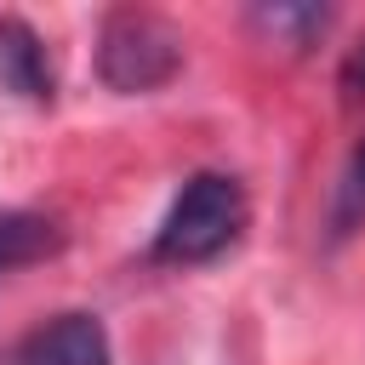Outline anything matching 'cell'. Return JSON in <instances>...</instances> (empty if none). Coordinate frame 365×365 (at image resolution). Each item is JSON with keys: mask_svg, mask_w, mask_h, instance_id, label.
<instances>
[{"mask_svg": "<svg viewBox=\"0 0 365 365\" xmlns=\"http://www.w3.org/2000/svg\"><path fill=\"white\" fill-rule=\"evenodd\" d=\"M57 245H63V234H57L46 217H34V211H6V217H0V274L29 268V262L51 257Z\"/></svg>", "mask_w": 365, "mask_h": 365, "instance_id": "5", "label": "cell"}, {"mask_svg": "<svg viewBox=\"0 0 365 365\" xmlns=\"http://www.w3.org/2000/svg\"><path fill=\"white\" fill-rule=\"evenodd\" d=\"M365 222V143H354L342 182H336V205H331V240H348Z\"/></svg>", "mask_w": 365, "mask_h": 365, "instance_id": "6", "label": "cell"}, {"mask_svg": "<svg viewBox=\"0 0 365 365\" xmlns=\"http://www.w3.org/2000/svg\"><path fill=\"white\" fill-rule=\"evenodd\" d=\"M245 228V188L222 171H200L182 182V194L171 200L160 234H154V257L160 262H211L217 251H228Z\"/></svg>", "mask_w": 365, "mask_h": 365, "instance_id": "1", "label": "cell"}, {"mask_svg": "<svg viewBox=\"0 0 365 365\" xmlns=\"http://www.w3.org/2000/svg\"><path fill=\"white\" fill-rule=\"evenodd\" d=\"M342 97L348 103H365V40L348 51V63H342Z\"/></svg>", "mask_w": 365, "mask_h": 365, "instance_id": "8", "label": "cell"}, {"mask_svg": "<svg viewBox=\"0 0 365 365\" xmlns=\"http://www.w3.org/2000/svg\"><path fill=\"white\" fill-rule=\"evenodd\" d=\"M11 365H108V331L97 314H57L17 342Z\"/></svg>", "mask_w": 365, "mask_h": 365, "instance_id": "3", "label": "cell"}, {"mask_svg": "<svg viewBox=\"0 0 365 365\" xmlns=\"http://www.w3.org/2000/svg\"><path fill=\"white\" fill-rule=\"evenodd\" d=\"M177 68H182V34L160 11L120 6V11L103 17V40H97V74H103V86L137 97V91L165 86Z\"/></svg>", "mask_w": 365, "mask_h": 365, "instance_id": "2", "label": "cell"}, {"mask_svg": "<svg viewBox=\"0 0 365 365\" xmlns=\"http://www.w3.org/2000/svg\"><path fill=\"white\" fill-rule=\"evenodd\" d=\"M257 23H262L268 34H279L285 46H308V40L331 23V11H325V6H262Z\"/></svg>", "mask_w": 365, "mask_h": 365, "instance_id": "7", "label": "cell"}, {"mask_svg": "<svg viewBox=\"0 0 365 365\" xmlns=\"http://www.w3.org/2000/svg\"><path fill=\"white\" fill-rule=\"evenodd\" d=\"M0 86L17 97L46 103L51 97V68H46V46L23 17H0Z\"/></svg>", "mask_w": 365, "mask_h": 365, "instance_id": "4", "label": "cell"}]
</instances>
